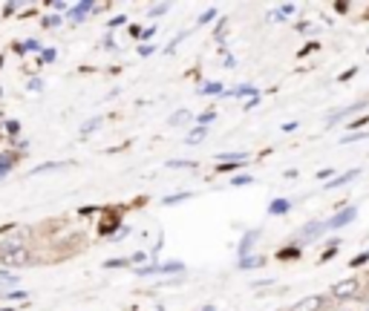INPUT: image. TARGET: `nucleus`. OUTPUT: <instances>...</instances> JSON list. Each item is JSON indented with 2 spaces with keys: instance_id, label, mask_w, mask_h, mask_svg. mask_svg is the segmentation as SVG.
Returning a JSON list of instances; mask_svg holds the SVG:
<instances>
[{
  "instance_id": "nucleus-24",
  "label": "nucleus",
  "mask_w": 369,
  "mask_h": 311,
  "mask_svg": "<svg viewBox=\"0 0 369 311\" xmlns=\"http://www.w3.org/2000/svg\"><path fill=\"white\" fill-rule=\"evenodd\" d=\"M44 26H46V29H55V26H61V17H58V15L46 17V20H44Z\"/></svg>"
},
{
  "instance_id": "nucleus-1",
  "label": "nucleus",
  "mask_w": 369,
  "mask_h": 311,
  "mask_svg": "<svg viewBox=\"0 0 369 311\" xmlns=\"http://www.w3.org/2000/svg\"><path fill=\"white\" fill-rule=\"evenodd\" d=\"M0 262H3V265H29V262H32L29 248L23 245V233H17L12 239L0 242Z\"/></svg>"
},
{
  "instance_id": "nucleus-9",
  "label": "nucleus",
  "mask_w": 369,
  "mask_h": 311,
  "mask_svg": "<svg viewBox=\"0 0 369 311\" xmlns=\"http://www.w3.org/2000/svg\"><path fill=\"white\" fill-rule=\"evenodd\" d=\"M17 164V153H0V179Z\"/></svg>"
},
{
  "instance_id": "nucleus-26",
  "label": "nucleus",
  "mask_w": 369,
  "mask_h": 311,
  "mask_svg": "<svg viewBox=\"0 0 369 311\" xmlns=\"http://www.w3.org/2000/svg\"><path fill=\"white\" fill-rule=\"evenodd\" d=\"M98 124H101V118H92V121H87L84 127H81V133H90V130H95Z\"/></svg>"
},
{
  "instance_id": "nucleus-38",
  "label": "nucleus",
  "mask_w": 369,
  "mask_h": 311,
  "mask_svg": "<svg viewBox=\"0 0 369 311\" xmlns=\"http://www.w3.org/2000/svg\"><path fill=\"white\" fill-rule=\"evenodd\" d=\"M0 311H12V309H0Z\"/></svg>"
},
{
  "instance_id": "nucleus-33",
  "label": "nucleus",
  "mask_w": 369,
  "mask_h": 311,
  "mask_svg": "<svg viewBox=\"0 0 369 311\" xmlns=\"http://www.w3.org/2000/svg\"><path fill=\"white\" fill-rule=\"evenodd\" d=\"M291 12H294V6H291V3H283V6H280V15H291Z\"/></svg>"
},
{
  "instance_id": "nucleus-2",
  "label": "nucleus",
  "mask_w": 369,
  "mask_h": 311,
  "mask_svg": "<svg viewBox=\"0 0 369 311\" xmlns=\"http://www.w3.org/2000/svg\"><path fill=\"white\" fill-rule=\"evenodd\" d=\"M355 216H358V208H346V211H337L332 219H326V222H323V228H326V230H340V228H346V225L352 222Z\"/></svg>"
},
{
  "instance_id": "nucleus-29",
  "label": "nucleus",
  "mask_w": 369,
  "mask_h": 311,
  "mask_svg": "<svg viewBox=\"0 0 369 311\" xmlns=\"http://www.w3.org/2000/svg\"><path fill=\"white\" fill-rule=\"evenodd\" d=\"M367 260H369V251H364V254H358V257L352 260V265H364Z\"/></svg>"
},
{
  "instance_id": "nucleus-25",
  "label": "nucleus",
  "mask_w": 369,
  "mask_h": 311,
  "mask_svg": "<svg viewBox=\"0 0 369 311\" xmlns=\"http://www.w3.org/2000/svg\"><path fill=\"white\" fill-rule=\"evenodd\" d=\"M41 61H44V64L55 61V49H44V52H41Z\"/></svg>"
},
{
  "instance_id": "nucleus-7",
  "label": "nucleus",
  "mask_w": 369,
  "mask_h": 311,
  "mask_svg": "<svg viewBox=\"0 0 369 311\" xmlns=\"http://www.w3.org/2000/svg\"><path fill=\"white\" fill-rule=\"evenodd\" d=\"M323 306H326V300H323V297H306V300H300V303H297L291 311H320Z\"/></svg>"
},
{
  "instance_id": "nucleus-21",
  "label": "nucleus",
  "mask_w": 369,
  "mask_h": 311,
  "mask_svg": "<svg viewBox=\"0 0 369 311\" xmlns=\"http://www.w3.org/2000/svg\"><path fill=\"white\" fill-rule=\"evenodd\" d=\"M251 176H234V179H231V184H234V187H245V184H251Z\"/></svg>"
},
{
  "instance_id": "nucleus-35",
  "label": "nucleus",
  "mask_w": 369,
  "mask_h": 311,
  "mask_svg": "<svg viewBox=\"0 0 369 311\" xmlns=\"http://www.w3.org/2000/svg\"><path fill=\"white\" fill-rule=\"evenodd\" d=\"M297 254H300L297 248H288V251H285V254H280V257H283V260H291V257H297Z\"/></svg>"
},
{
  "instance_id": "nucleus-12",
  "label": "nucleus",
  "mask_w": 369,
  "mask_h": 311,
  "mask_svg": "<svg viewBox=\"0 0 369 311\" xmlns=\"http://www.w3.org/2000/svg\"><path fill=\"white\" fill-rule=\"evenodd\" d=\"M361 107H364V104H361V101H358V104H352V107H346V110H337V113L332 115V118H329V124H337V121H340V118H349V115H352L355 110H361Z\"/></svg>"
},
{
  "instance_id": "nucleus-17",
  "label": "nucleus",
  "mask_w": 369,
  "mask_h": 311,
  "mask_svg": "<svg viewBox=\"0 0 369 311\" xmlns=\"http://www.w3.org/2000/svg\"><path fill=\"white\" fill-rule=\"evenodd\" d=\"M184 199H190V193L184 190V193H173V196H165L162 199V205H176V202H184Z\"/></svg>"
},
{
  "instance_id": "nucleus-30",
  "label": "nucleus",
  "mask_w": 369,
  "mask_h": 311,
  "mask_svg": "<svg viewBox=\"0 0 369 311\" xmlns=\"http://www.w3.org/2000/svg\"><path fill=\"white\" fill-rule=\"evenodd\" d=\"M211 17H217V9H208V12H205V15L199 17V23H208Z\"/></svg>"
},
{
  "instance_id": "nucleus-15",
  "label": "nucleus",
  "mask_w": 369,
  "mask_h": 311,
  "mask_svg": "<svg viewBox=\"0 0 369 311\" xmlns=\"http://www.w3.org/2000/svg\"><path fill=\"white\" fill-rule=\"evenodd\" d=\"M202 95H222V84H217V81H211V84H205L199 89Z\"/></svg>"
},
{
  "instance_id": "nucleus-34",
  "label": "nucleus",
  "mask_w": 369,
  "mask_h": 311,
  "mask_svg": "<svg viewBox=\"0 0 369 311\" xmlns=\"http://www.w3.org/2000/svg\"><path fill=\"white\" fill-rule=\"evenodd\" d=\"M182 121H187V113H179V115L170 118V124H182Z\"/></svg>"
},
{
  "instance_id": "nucleus-18",
  "label": "nucleus",
  "mask_w": 369,
  "mask_h": 311,
  "mask_svg": "<svg viewBox=\"0 0 369 311\" xmlns=\"http://www.w3.org/2000/svg\"><path fill=\"white\" fill-rule=\"evenodd\" d=\"M202 138H205V127H196V130L190 133V135H187L184 141H187V144H199Z\"/></svg>"
},
{
  "instance_id": "nucleus-31",
  "label": "nucleus",
  "mask_w": 369,
  "mask_h": 311,
  "mask_svg": "<svg viewBox=\"0 0 369 311\" xmlns=\"http://www.w3.org/2000/svg\"><path fill=\"white\" fill-rule=\"evenodd\" d=\"M41 87H44V81H41V78H32V81H29V89H32V92H38Z\"/></svg>"
},
{
  "instance_id": "nucleus-27",
  "label": "nucleus",
  "mask_w": 369,
  "mask_h": 311,
  "mask_svg": "<svg viewBox=\"0 0 369 311\" xmlns=\"http://www.w3.org/2000/svg\"><path fill=\"white\" fill-rule=\"evenodd\" d=\"M214 118H217V113H214V110H208L205 115H199V124H208V121H214Z\"/></svg>"
},
{
  "instance_id": "nucleus-10",
  "label": "nucleus",
  "mask_w": 369,
  "mask_h": 311,
  "mask_svg": "<svg viewBox=\"0 0 369 311\" xmlns=\"http://www.w3.org/2000/svg\"><path fill=\"white\" fill-rule=\"evenodd\" d=\"M358 173H361V170H349V173H343V176H335L332 181H326V184H323V190H332V187H340V184L352 181L355 176H358Z\"/></svg>"
},
{
  "instance_id": "nucleus-37",
  "label": "nucleus",
  "mask_w": 369,
  "mask_h": 311,
  "mask_svg": "<svg viewBox=\"0 0 369 311\" xmlns=\"http://www.w3.org/2000/svg\"><path fill=\"white\" fill-rule=\"evenodd\" d=\"M202 311H214V306H205V309H202Z\"/></svg>"
},
{
  "instance_id": "nucleus-23",
  "label": "nucleus",
  "mask_w": 369,
  "mask_h": 311,
  "mask_svg": "<svg viewBox=\"0 0 369 311\" xmlns=\"http://www.w3.org/2000/svg\"><path fill=\"white\" fill-rule=\"evenodd\" d=\"M6 133H9V135L15 138L17 133H20V124H17V121H12V118H9V121H6Z\"/></svg>"
},
{
  "instance_id": "nucleus-6",
  "label": "nucleus",
  "mask_w": 369,
  "mask_h": 311,
  "mask_svg": "<svg viewBox=\"0 0 369 311\" xmlns=\"http://www.w3.org/2000/svg\"><path fill=\"white\" fill-rule=\"evenodd\" d=\"M92 9H95V3H92V0H84V3H78V6H72V9H69V20L81 23V20L92 12Z\"/></svg>"
},
{
  "instance_id": "nucleus-36",
  "label": "nucleus",
  "mask_w": 369,
  "mask_h": 311,
  "mask_svg": "<svg viewBox=\"0 0 369 311\" xmlns=\"http://www.w3.org/2000/svg\"><path fill=\"white\" fill-rule=\"evenodd\" d=\"M168 167H193V162H168Z\"/></svg>"
},
{
  "instance_id": "nucleus-13",
  "label": "nucleus",
  "mask_w": 369,
  "mask_h": 311,
  "mask_svg": "<svg viewBox=\"0 0 369 311\" xmlns=\"http://www.w3.org/2000/svg\"><path fill=\"white\" fill-rule=\"evenodd\" d=\"M12 285H17V274H6V271H0V294H3V288L12 291Z\"/></svg>"
},
{
  "instance_id": "nucleus-39",
  "label": "nucleus",
  "mask_w": 369,
  "mask_h": 311,
  "mask_svg": "<svg viewBox=\"0 0 369 311\" xmlns=\"http://www.w3.org/2000/svg\"><path fill=\"white\" fill-rule=\"evenodd\" d=\"M0 66H3V58H0Z\"/></svg>"
},
{
  "instance_id": "nucleus-3",
  "label": "nucleus",
  "mask_w": 369,
  "mask_h": 311,
  "mask_svg": "<svg viewBox=\"0 0 369 311\" xmlns=\"http://www.w3.org/2000/svg\"><path fill=\"white\" fill-rule=\"evenodd\" d=\"M358 294V279H343V282H337L335 288H332V297L335 300H352Z\"/></svg>"
},
{
  "instance_id": "nucleus-11",
  "label": "nucleus",
  "mask_w": 369,
  "mask_h": 311,
  "mask_svg": "<svg viewBox=\"0 0 369 311\" xmlns=\"http://www.w3.org/2000/svg\"><path fill=\"white\" fill-rule=\"evenodd\" d=\"M288 211H291V202H288V199H274L269 205L271 216H283V213H288Z\"/></svg>"
},
{
  "instance_id": "nucleus-20",
  "label": "nucleus",
  "mask_w": 369,
  "mask_h": 311,
  "mask_svg": "<svg viewBox=\"0 0 369 311\" xmlns=\"http://www.w3.org/2000/svg\"><path fill=\"white\" fill-rule=\"evenodd\" d=\"M228 95H239V98H245V95H254V87H239V89H231ZM257 98V95H254Z\"/></svg>"
},
{
  "instance_id": "nucleus-5",
  "label": "nucleus",
  "mask_w": 369,
  "mask_h": 311,
  "mask_svg": "<svg viewBox=\"0 0 369 311\" xmlns=\"http://www.w3.org/2000/svg\"><path fill=\"white\" fill-rule=\"evenodd\" d=\"M323 233H326L323 222H309V225L297 233V239H300V242H312V239H318V236H323Z\"/></svg>"
},
{
  "instance_id": "nucleus-32",
  "label": "nucleus",
  "mask_w": 369,
  "mask_h": 311,
  "mask_svg": "<svg viewBox=\"0 0 369 311\" xmlns=\"http://www.w3.org/2000/svg\"><path fill=\"white\" fill-rule=\"evenodd\" d=\"M124 20H127V17H124V15L113 17V20H110V29H116V26H121V23H124Z\"/></svg>"
},
{
  "instance_id": "nucleus-8",
  "label": "nucleus",
  "mask_w": 369,
  "mask_h": 311,
  "mask_svg": "<svg viewBox=\"0 0 369 311\" xmlns=\"http://www.w3.org/2000/svg\"><path fill=\"white\" fill-rule=\"evenodd\" d=\"M257 239H260V230H257V228H254V230H248V233L242 236V242H239V251H236V254H239V260L251 254V245L257 242Z\"/></svg>"
},
{
  "instance_id": "nucleus-19",
  "label": "nucleus",
  "mask_w": 369,
  "mask_h": 311,
  "mask_svg": "<svg viewBox=\"0 0 369 311\" xmlns=\"http://www.w3.org/2000/svg\"><path fill=\"white\" fill-rule=\"evenodd\" d=\"M26 291H3V294H0V300H9V303H12V300H26Z\"/></svg>"
},
{
  "instance_id": "nucleus-16",
  "label": "nucleus",
  "mask_w": 369,
  "mask_h": 311,
  "mask_svg": "<svg viewBox=\"0 0 369 311\" xmlns=\"http://www.w3.org/2000/svg\"><path fill=\"white\" fill-rule=\"evenodd\" d=\"M15 52H20V55H23V52H41V44H38V41H23L20 46H15Z\"/></svg>"
},
{
  "instance_id": "nucleus-14",
  "label": "nucleus",
  "mask_w": 369,
  "mask_h": 311,
  "mask_svg": "<svg viewBox=\"0 0 369 311\" xmlns=\"http://www.w3.org/2000/svg\"><path fill=\"white\" fill-rule=\"evenodd\" d=\"M263 257H251V254H248V257H242V260H239V268H260V265H263Z\"/></svg>"
},
{
  "instance_id": "nucleus-4",
  "label": "nucleus",
  "mask_w": 369,
  "mask_h": 311,
  "mask_svg": "<svg viewBox=\"0 0 369 311\" xmlns=\"http://www.w3.org/2000/svg\"><path fill=\"white\" fill-rule=\"evenodd\" d=\"M182 262H165V265H147V268H138L136 274L141 277H150V274H170V271H182Z\"/></svg>"
},
{
  "instance_id": "nucleus-22",
  "label": "nucleus",
  "mask_w": 369,
  "mask_h": 311,
  "mask_svg": "<svg viewBox=\"0 0 369 311\" xmlns=\"http://www.w3.org/2000/svg\"><path fill=\"white\" fill-rule=\"evenodd\" d=\"M364 135H367V133H352V135H343V138H340V144H352V141H361Z\"/></svg>"
},
{
  "instance_id": "nucleus-28",
  "label": "nucleus",
  "mask_w": 369,
  "mask_h": 311,
  "mask_svg": "<svg viewBox=\"0 0 369 311\" xmlns=\"http://www.w3.org/2000/svg\"><path fill=\"white\" fill-rule=\"evenodd\" d=\"M165 12H168V3H162V6H153V9H150L153 17H156V15H165Z\"/></svg>"
}]
</instances>
